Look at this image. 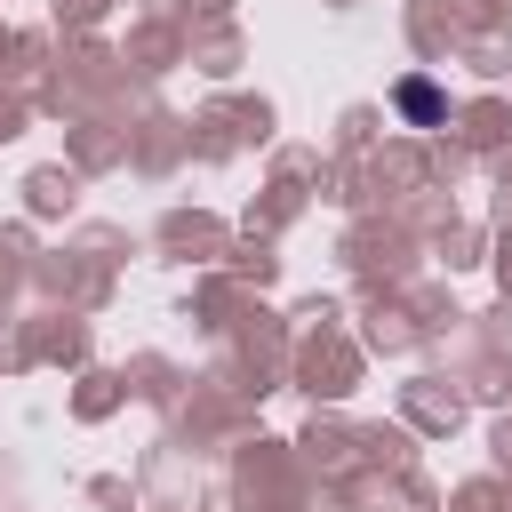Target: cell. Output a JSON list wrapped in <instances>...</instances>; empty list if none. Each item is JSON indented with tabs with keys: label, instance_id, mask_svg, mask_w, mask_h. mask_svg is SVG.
<instances>
[{
	"label": "cell",
	"instance_id": "1",
	"mask_svg": "<svg viewBox=\"0 0 512 512\" xmlns=\"http://www.w3.org/2000/svg\"><path fill=\"white\" fill-rule=\"evenodd\" d=\"M400 112L408 120H440V88L432 80H400Z\"/></svg>",
	"mask_w": 512,
	"mask_h": 512
}]
</instances>
